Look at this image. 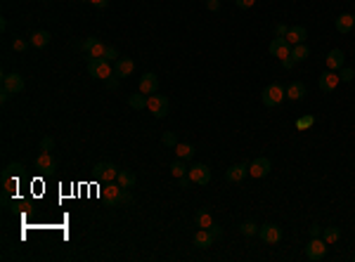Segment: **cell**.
<instances>
[{
  "mask_svg": "<svg viewBox=\"0 0 355 262\" xmlns=\"http://www.w3.org/2000/svg\"><path fill=\"white\" fill-rule=\"evenodd\" d=\"M102 199L109 203L111 208H118V206H128L133 196H130V189H123L118 182H107L104 187H102Z\"/></svg>",
  "mask_w": 355,
  "mask_h": 262,
  "instance_id": "obj_1",
  "label": "cell"
},
{
  "mask_svg": "<svg viewBox=\"0 0 355 262\" xmlns=\"http://www.w3.org/2000/svg\"><path fill=\"white\" fill-rule=\"evenodd\" d=\"M287 100V88H282L280 83H270L268 88H263L261 92V102H263L265 107H277V104H282Z\"/></svg>",
  "mask_w": 355,
  "mask_h": 262,
  "instance_id": "obj_2",
  "label": "cell"
},
{
  "mask_svg": "<svg viewBox=\"0 0 355 262\" xmlns=\"http://www.w3.org/2000/svg\"><path fill=\"white\" fill-rule=\"evenodd\" d=\"M88 73L92 78L107 81L114 76V66L109 64V59H88Z\"/></svg>",
  "mask_w": 355,
  "mask_h": 262,
  "instance_id": "obj_3",
  "label": "cell"
},
{
  "mask_svg": "<svg viewBox=\"0 0 355 262\" xmlns=\"http://www.w3.org/2000/svg\"><path fill=\"white\" fill-rule=\"evenodd\" d=\"M92 172H95L97 182H102V184H107V182H116V177H118V168L114 165V163H107V161L95 163Z\"/></svg>",
  "mask_w": 355,
  "mask_h": 262,
  "instance_id": "obj_4",
  "label": "cell"
},
{
  "mask_svg": "<svg viewBox=\"0 0 355 262\" xmlns=\"http://www.w3.org/2000/svg\"><path fill=\"white\" fill-rule=\"evenodd\" d=\"M147 109H149V114L156 118H164L168 114V97L166 95H149L147 97Z\"/></svg>",
  "mask_w": 355,
  "mask_h": 262,
  "instance_id": "obj_5",
  "label": "cell"
},
{
  "mask_svg": "<svg viewBox=\"0 0 355 262\" xmlns=\"http://www.w3.org/2000/svg\"><path fill=\"white\" fill-rule=\"evenodd\" d=\"M88 59H109V62H116L118 59V50L114 45H104V43H95L88 52Z\"/></svg>",
  "mask_w": 355,
  "mask_h": 262,
  "instance_id": "obj_6",
  "label": "cell"
},
{
  "mask_svg": "<svg viewBox=\"0 0 355 262\" xmlns=\"http://www.w3.org/2000/svg\"><path fill=\"white\" fill-rule=\"evenodd\" d=\"M258 236H261L263 244L275 246V244H280V239H282V229L275 225V222H265V225L258 227Z\"/></svg>",
  "mask_w": 355,
  "mask_h": 262,
  "instance_id": "obj_7",
  "label": "cell"
},
{
  "mask_svg": "<svg viewBox=\"0 0 355 262\" xmlns=\"http://www.w3.org/2000/svg\"><path fill=\"white\" fill-rule=\"evenodd\" d=\"M273 170V163L270 158H265V156H258L254 161L249 163V177H256V180H261V177H268Z\"/></svg>",
  "mask_w": 355,
  "mask_h": 262,
  "instance_id": "obj_8",
  "label": "cell"
},
{
  "mask_svg": "<svg viewBox=\"0 0 355 262\" xmlns=\"http://www.w3.org/2000/svg\"><path fill=\"white\" fill-rule=\"evenodd\" d=\"M327 255V244H325V239H310L308 246H306V258H308L310 262H318L322 260Z\"/></svg>",
  "mask_w": 355,
  "mask_h": 262,
  "instance_id": "obj_9",
  "label": "cell"
},
{
  "mask_svg": "<svg viewBox=\"0 0 355 262\" xmlns=\"http://www.w3.org/2000/svg\"><path fill=\"white\" fill-rule=\"evenodd\" d=\"M187 177L192 180V184L204 187V184H209L211 182V168L209 165H204V163H197V165H192L190 170H187Z\"/></svg>",
  "mask_w": 355,
  "mask_h": 262,
  "instance_id": "obj_10",
  "label": "cell"
},
{
  "mask_svg": "<svg viewBox=\"0 0 355 262\" xmlns=\"http://www.w3.org/2000/svg\"><path fill=\"white\" fill-rule=\"evenodd\" d=\"M270 54L273 57H277L280 62H284V59H289L292 57V45L284 40V38H273V43H270Z\"/></svg>",
  "mask_w": 355,
  "mask_h": 262,
  "instance_id": "obj_11",
  "label": "cell"
},
{
  "mask_svg": "<svg viewBox=\"0 0 355 262\" xmlns=\"http://www.w3.org/2000/svg\"><path fill=\"white\" fill-rule=\"evenodd\" d=\"M33 168H36L38 172H43V175H50V172L57 170V161L52 158L50 151H40V156H38L36 163H33Z\"/></svg>",
  "mask_w": 355,
  "mask_h": 262,
  "instance_id": "obj_12",
  "label": "cell"
},
{
  "mask_svg": "<svg viewBox=\"0 0 355 262\" xmlns=\"http://www.w3.org/2000/svg\"><path fill=\"white\" fill-rule=\"evenodd\" d=\"M341 83V78H339V73L337 71H332V69H327V71L322 73L318 78V88L322 92H332V90H337V85Z\"/></svg>",
  "mask_w": 355,
  "mask_h": 262,
  "instance_id": "obj_13",
  "label": "cell"
},
{
  "mask_svg": "<svg viewBox=\"0 0 355 262\" xmlns=\"http://www.w3.org/2000/svg\"><path fill=\"white\" fill-rule=\"evenodd\" d=\"M24 85H26V83H24V78H21L19 73H5V76H2V88L9 90L12 95H19V92L24 90Z\"/></svg>",
  "mask_w": 355,
  "mask_h": 262,
  "instance_id": "obj_14",
  "label": "cell"
},
{
  "mask_svg": "<svg viewBox=\"0 0 355 262\" xmlns=\"http://www.w3.org/2000/svg\"><path fill=\"white\" fill-rule=\"evenodd\" d=\"M244 177H249V165L246 163H235V165H230L228 170H225V180L237 184V182H242Z\"/></svg>",
  "mask_w": 355,
  "mask_h": 262,
  "instance_id": "obj_15",
  "label": "cell"
},
{
  "mask_svg": "<svg viewBox=\"0 0 355 262\" xmlns=\"http://www.w3.org/2000/svg\"><path fill=\"white\" fill-rule=\"evenodd\" d=\"M133 71H135V62L130 57H118L116 64H114V73H116L118 78H126Z\"/></svg>",
  "mask_w": 355,
  "mask_h": 262,
  "instance_id": "obj_16",
  "label": "cell"
},
{
  "mask_svg": "<svg viewBox=\"0 0 355 262\" xmlns=\"http://www.w3.org/2000/svg\"><path fill=\"white\" fill-rule=\"evenodd\" d=\"M159 90V76L156 73H145L142 78H140V92H145V95H154Z\"/></svg>",
  "mask_w": 355,
  "mask_h": 262,
  "instance_id": "obj_17",
  "label": "cell"
},
{
  "mask_svg": "<svg viewBox=\"0 0 355 262\" xmlns=\"http://www.w3.org/2000/svg\"><path fill=\"white\" fill-rule=\"evenodd\" d=\"M306 38H308V31H306V26H289V31H287L284 40H287L289 45H299V43H306Z\"/></svg>",
  "mask_w": 355,
  "mask_h": 262,
  "instance_id": "obj_18",
  "label": "cell"
},
{
  "mask_svg": "<svg viewBox=\"0 0 355 262\" xmlns=\"http://www.w3.org/2000/svg\"><path fill=\"white\" fill-rule=\"evenodd\" d=\"M325 64H327V69H332V71L344 69V64H346V54H344V50H332V52L327 54Z\"/></svg>",
  "mask_w": 355,
  "mask_h": 262,
  "instance_id": "obj_19",
  "label": "cell"
},
{
  "mask_svg": "<svg viewBox=\"0 0 355 262\" xmlns=\"http://www.w3.org/2000/svg\"><path fill=\"white\" fill-rule=\"evenodd\" d=\"M306 97V83H301V81H294L287 85V100H292V102H301Z\"/></svg>",
  "mask_w": 355,
  "mask_h": 262,
  "instance_id": "obj_20",
  "label": "cell"
},
{
  "mask_svg": "<svg viewBox=\"0 0 355 262\" xmlns=\"http://www.w3.org/2000/svg\"><path fill=\"white\" fill-rule=\"evenodd\" d=\"M337 31L339 33H351V28L355 26V14H348V12H344V14H339L337 17Z\"/></svg>",
  "mask_w": 355,
  "mask_h": 262,
  "instance_id": "obj_21",
  "label": "cell"
},
{
  "mask_svg": "<svg viewBox=\"0 0 355 262\" xmlns=\"http://www.w3.org/2000/svg\"><path fill=\"white\" fill-rule=\"evenodd\" d=\"M213 241H216V239L211 236L209 229H199V232L194 234V248H201V251H204V248H211Z\"/></svg>",
  "mask_w": 355,
  "mask_h": 262,
  "instance_id": "obj_22",
  "label": "cell"
},
{
  "mask_svg": "<svg viewBox=\"0 0 355 262\" xmlns=\"http://www.w3.org/2000/svg\"><path fill=\"white\" fill-rule=\"evenodd\" d=\"M116 182L123 187V189H133V187H135V182H137V177H135V172H130V170H118Z\"/></svg>",
  "mask_w": 355,
  "mask_h": 262,
  "instance_id": "obj_23",
  "label": "cell"
},
{
  "mask_svg": "<svg viewBox=\"0 0 355 262\" xmlns=\"http://www.w3.org/2000/svg\"><path fill=\"white\" fill-rule=\"evenodd\" d=\"M173 149H175V156H178V158H182V161H190V158H194V154H197V151H194V146L187 144V142H182V144L178 142Z\"/></svg>",
  "mask_w": 355,
  "mask_h": 262,
  "instance_id": "obj_24",
  "label": "cell"
},
{
  "mask_svg": "<svg viewBox=\"0 0 355 262\" xmlns=\"http://www.w3.org/2000/svg\"><path fill=\"white\" fill-rule=\"evenodd\" d=\"M28 40H31V45L36 47V50H43L50 43V33L47 31H33V36L28 38Z\"/></svg>",
  "mask_w": 355,
  "mask_h": 262,
  "instance_id": "obj_25",
  "label": "cell"
},
{
  "mask_svg": "<svg viewBox=\"0 0 355 262\" xmlns=\"http://www.w3.org/2000/svg\"><path fill=\"white\" fill-rule=\"evenodd\" d=\"M128 107L135 109V111H142V109H147V95H145V92L128 95Z\"/></svg>",
  "mask_w": 355,
  "mask_h": 262,
  "instance_id": "obj_26",
  "label": "cell"
},
{
  "mask_svg": "<svg viewBox=\"0 0 355 262\" xmlns=\"http://www.w3.org/2000/svg\"><path fill=\"white\" fill-rule=\"evenodd\" d=\"M194 222H197V227H199V229H209V227L213 225V215H211L206 208H201V210H197Z\"/></svg>",
  "mask_w": 355,
  "mask_h": 262,
  "instance_id": "obj_27",
  "label": "cell"
},
{
  "mask_svg": "<svg viewBox=\"0 0 355 262\" xmlns=\"http://www.w3.org/2000/svg\"><path fill=\"white\" fill-rule=\"evenodd\" d=\"M310 57V50H308V45L306 43H299V45H292V59L296 64L299 62H306Z\"/></svg>",
  "mask_w": 355,
  "mask_h": 262,
  "instance_id": "obj_28",
  "label": "cell"
},
{
  "mask_svg": "<svg viewBox=\"0 0 355 262\" xmlns=\"http://www.w3.org/2000/svg\"><path fill=\"white\" fill-rule=\"evenodd\" d=\"M322 239H325L327 246L337 244L339 239H341V229H339V227H325V229H322Z\"/></svg>",
  "mask_w": 355,
  "mask_h": 262,
  "instance_id": "obj_29",
  "label": "cell"
},
{
  "mask_svg": "<svg viewBox=\"0 0 355 262\" xmlns=\"http://www.w3.org/2000/svg\"><path fill=\"white\" fill-rule=\"evenodd\" d=\"M187 170H190V168H185V161H182V158H178V161L171 163V175H173V177H178V180H180V177H185V175H187Z\"/></svg>",
  "mask_w": 355,
  "mask_h": 262,
  "instance_id": "obj_30",
  "label": "cell"
},
{
  "mask_svg": "<svg viewBox=\"0 0 355 262\" xmlns=\"http://www.w3.org/2000/svg\"><path fill=\"white\" fill-rule=\"evenodd\" d=\"M313 126H315V116L313 114H306V116L296 118V130H308Z\"/></svg>",
  "mask_w": 355,
  "mask_h": 262,
  "instance_id": "obj_31",
  "label": "cell"
},
{
  "mask_svg": "<svg viewBox=\"0 0 355 262\" xmlns=\"http://www.w3.org/2000/svg\"><path fill=\"white\" fill-rule=\"evenodd\" d=\"M239 232H242L244 236H256L258 234V225H256L254 220H246V222L239 225Z\"/></svg>",
  "mask_w": 355,
  "mask_h": 262,
  "instance_id": "obj_32",
  "label": "cell"
},
{
  "mask_svg": "<svg viewBox=\"0 0 355 262\" xmlns=\"http://www.w3.org/2000/svg\"><path fill=\"white\" fill-rule=\"evenodd\" d=\"M28 45H31V40H24V38H14L12 40V50L14 52H26Z\"/></svg>",
  "mask_w": 355,
  "mask_h": 262,
  "instance_id": "obj_33",
  "label": "cell"
},
{
  "mask_svg": "<svg viewBox=\"0 0 355 262\" xmlns=\"http://www.w3.org/2000/svg\"><path fill=\"white\" fill-rule=\"evenodd\" d=\"M24 170H26V168H24V163H7V165H5V172H9V175H24Z\"/></svg>",
  "mask_w": 355,
  "mask_h": 262,
  "instance_id": "obj_34",
  "label": "cell"
},
{
  "mask_svg": "<svg viewBox=\"0 0 355 262\" xmlns=\"http://www.w3.org/2000/svg\"><path fill=\"white\" fill-rule=\"evenodd\" d=\"M339 78H341V83H351L355 78V71L348 69V66H344V69H339Z\"/></svg>",
  "mask_w": 355,
  "mask_h": 262,
  "instance_id": "obj_35",
  "label": "cell"
},
{
  "mask_svg": "<svg viewBox=\"0 0 355 262\" xmlns=\"http://www.w3.org/2000/svg\"><path fill=\"white\" fill-rule=\"evenodd\" d=\"M95 43H100V38H95V36L85 38V40H81V43H78V50H83V52H90V47L95 45Z\"/></svg>",
  "mask_w": 355,
  "mask_h": 262,
  "instance_id": "obj_36",
  "label": "cell"
},
{
  "mask_svg": "<svg viewBox=\"0 0 355 262\" xmlns=\"http://www.w3.org/2000/svg\"><path fill=\"white\" fill-rule=\"evenodd\" d=\"M161 144H164V146H175V144H178V137H175V132H164V135H161Z\"/></svg>",
  "mask_w": 355,
  "mask_h": 262,
  "instance_id": "obj_37",
  "label": "cell"
},
{
  "mask_svg": "<svg viewBox=\"0 0 355 262\" xmlns=\"http://www.w3.org/2000/svg\"><path fill=\"white\" fill-rule=\"evenodd\" d=\"M209 232H211V236H213L216 241H218V239H223V227L216 225V222H213V225L209 227Z\"/></svg>",
  "mask_w": 355,
  "mask_h": 262,
  "instance_id": "obj_38",
  "label": "cell"
},
{
  "mask_svg": "<svg viewBox=\"0 0 355 262\" xmlns=\"http://www.w3.org/2000/svg\"><path fill=\"white\" fill-rule=\"evenodd\" d=\"M52 146H55V139H52V137H43V139H40V151H50Z\"/></svg>",
  "mask_w": 355,
  "mask_h": 262,
  "instance_id": "obj_39",
  "label": "cell"
},
{
  "mask_svg": "<svg viewBox=\"0 0 355 262\" xmlns=\"http://www.w3.org/2000/svg\"><path fill=\"white\" fill-rule=\"evenodd\" d=\"M235 5L239 9H251L256 5V0H235Z\"/></svg>",
  "mask_w": 355,
  "mask_h": 262,
  "instance_id": "obj_40",
  "label": "cell"
},
{
  "mask_svg": "<svg viewBox=\"0 0 355 262\" xmlns=\"http://www.w3.org/2000/svg\"><path fill=\"white\" fill-rule=\"evenodd\" d=\"M287 31H289L287 24H277V26H275V38H284L287 36Z\"/></svg>",
  "mask_w": 355,
  "mask_h": 262,
  "instance_id": "obj_41",
  "label": "cell"
},
{
  "mask_svg": "<svg viewBox=\"0 0 355 262\" xmlns=\"http://www.w3.org/2000/svg\"><path fill=\"white\" fill-rule=\"evenodd\" d=\"M204 5H206V9H211V12H218L220 0H204Z\"/></svg>",
  "mask_w": 355,
  "mask_h": 262,
  "instance_id": "obj_42",
  "label": "cell"
},
{
  "mask_svg": "<svg viewBox=\"0 0 355 262\" xmlns=\"http://www.w3.org/2000/svg\"><path fill=\"white\" fill-rule=\"evenodd\" d=\"M118 81H121V78H118L116 73H114L111 78H107V90H116V88H118Z\"/></svg>",
  "mask_w": 355,
  "mask_h": 262,
  "instance_id": "obj_43",
  "label": "cell"
},
{
  "mask_svg": "<svg viewBox=\"0 0 355 262\" xmlns=\"http://www.w3.org/2000/svg\"><path fill=\"white\" fill-rule=\"evenodd\" d=\"M318 236H322V227L315 222V225H310V239H318Z\"/></svg>",
  "mask_w": 355,
  "mask_h": 262,
  "instance_id": "obj_44",
  "label": "cell"
},
{
  "mask_svg": "<svg viewBox=\"0 0 355 262\" xmlns=\"http://www.w3.org/2000/svg\"><path fill=\"white\" fill-rule=\"evenodd\" d=\"M92 7H97V9H104V7H109V0H88Z\"/></svg>",
  "mask_w": 355,
  "mask_h": 262,
  "instance_id": "obj_45",
  "label": "cell"
},
{
  "mask_svg": "<svg viewBox=\"0 0 355 262\" xmlns=\"http://www.w3.org/2000/svg\"><path fill=\"white\" fill-rule=\"evenodd\" d=\"M9 97H12V92L5 90V88H0V102H7Z\"/></svg>",
  "mask_w": 355,
  "mask_h": 262,
  "instance_id": "obj_46",
  "label": "cell"
},
{
  "mask_svg": "<svg viewBox=\"0 0 355 262\" xmlns=\"http://www.w3.org/2000/svg\"><path fill=\"white\" fill-rule=\"evenodd\" d=\"M178 182H180V189H187V187H190V184H192V180H190V177H187V175H185V177H180V180H178Z\"/></svg>",
  "mask_w": 355,
  "mask_h": 262,
  "instance_id": "obj_47",
  "label": "cell"
},
{
  "mask_svg": "<svg viewBox=\"0 0 355 262\" xmlns=\"http://www.w3.org/2000/svg\"><path fill=\"white\" fill-rule=\"evenodd\" d=\"M294 64H296V62H294L292 57H289V59H284V62H282V66L287 69V71H289V69H294Z\"/></svg>",
  "mask_w": 355,
  "mask_h": 262,
  "instance_id": "obj_48",
  "label": "cell"
},
{
  "mask_svg": "<svg viewBox=\"0 0 355 262\" xmlns=\"http://www.w3.org/2000/svg\"><path fill=\"white\" fill-rule=\"evenodd\" d=\"M353 262H355V255H353Z\"/></svg>",
  "mask_w": 355,
  "mask_h": 262,
  "instance_id": "obj_49",
  "label": "cell"
},
{
  "mask_svg": "<svg viewBox=\"0 0 355 262\" xmlns=\"http://www.w3.org/2000/svg\"><path fill=\"white\" fill-rule=\"evenodd\" d=\"M83 2H88V0H83Z\"/></svg>",
  "mask_w": 355,
  "mask_h": 262,
  "instance_id": "obj_50",
  "label": "cell"
}]
</instances>
